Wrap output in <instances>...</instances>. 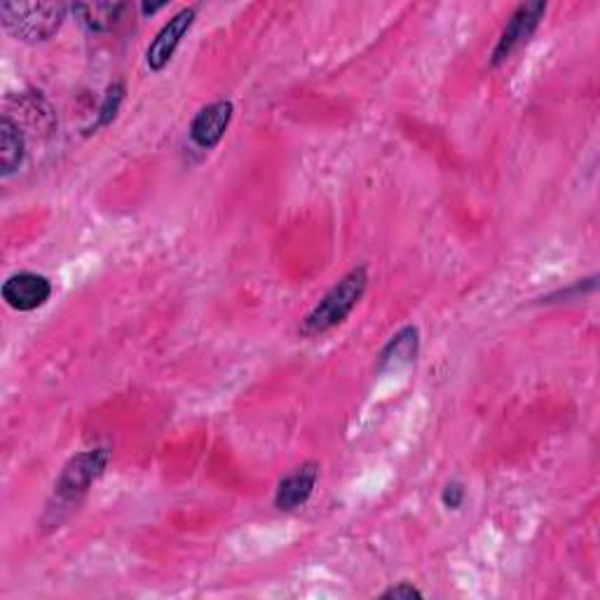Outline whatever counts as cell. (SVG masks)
<instances>
[{"mask_svg":"<svg viewBox=\"0 0 600 600\" xmlns=\"http://www.w3.org/2000/svg\"><path fill=\"white\" fill-rule=\"evenodd\" d=\"M26 153V141L20 125L10 115L0 117V174L5 178L20 170Z\"/></svg>","mask_w":600,"mask_h":600,"instance_id":"30bf717a","label":"cell"},{"mask_svg":"<svg viewBox=\"0 0 600 600\" xmlns=\"http://www.w3.org/2000/svg\"><path fill=\"white\" fill-rule=\"evenodd\" d=\"M123 99H125V85L123 83H113L109 89H107V95H103V101H101V107H99V115H97V125L95 129L99 127H109L120 107H123Z\"/></svg>","mask_w":600,"mask_h":600,"instance_id":"7c38bea8","label":"cell"},{"mask_svg":"<svg viewBox=\"0 0 600 600\" xmlns=\"http://www.w3.org/2000/svg\"><path fill=\"white\" fill-rule=\"evenodd\" d=\"M164 5H167V3H155V5L143 3V5H141V12H143V14H155V12H160Z\"/></svg>","mask_w":600,"mask_h":600,"instance_id":"9a60e30c","label":"cell"},{"mask_svg":"<svg viewBox=\"0 0 600 600\" xmlns=\"http://www.w3.org/2000/svg\"><path fill=\"white\" fill-rule=\"evenodd\" d=\"M111 462L109 448H92L78 453L66 462V467L59 474L54 484V502L48 507V516L54 514L52 523L57 525L71 509L80 504L95 482L103 476Z\"/></svg>","mask_w":600,"mask_h":600,"instance_id":"7a4b0ae2","label":"cell"},{"mask_svg":"<svg viewBox=\"0 0 600 600\" xmlns=\"http://www.w3.org/2000/svg\"><path fill=\"white\" fill-rule=\"evenodd\" d=\"M380 598H395V600H413V598H423V591L413 587L411 582H399L397 587H389L380 593Z\"/></svg>","mask_w":600,"mask_h":600,"instance_id":"5bb4252c","label":"cell"},{"mask_svg":"<svg viewBox=\"0 0 600 600\" xmlns=\"http://www.w3.org/2000/svg\"><path fill=\"white\" fill-rule=\"evenodd\" d=\"M64 3H5L0 5L5 32L22 42L50 40L66 20Z\"/></svg>","mask_w":600,"mask_h":600,"instance_id":"3957f363","label":"cell"},{"mask_svg":"<svg viewBox=\"0 0 600 600\" xmlns=\"http://www.w3.org/2000/svg\"><path fill=\"white\" fill-rule=\"evenodd\" d=\"M75 17L83 22L87 32L107 34L117 26L123 12L127 10L125 3H78L71 8Z\"/></svg>","mask_w":600,"mask_h":600,"instance_id":"8fae6325","label":"cell"},{"mask_svg":"<svg viewBox=\"0 0 600 600\" xmlns=\"http://www.w3.org/2000/svg\"><path fill=\"white\" fill-rule=\"evenodd\" d=\"M464 498H467V490H464V486L460 482H450L441 492V502L448 512H458Z\"/></svg>","mask_w":600,"mask_h":600,"instance_id":"4fadbf2b","label":"cell"},{"mask_svg":"<svg viewBox=\"0 0 600 600\" xmlns=\"http://www.w3.org/2000/svg\"><path fill=\"white\" fill-rule=\"evenodd\" d=\"M233 113H235V107L228 99L209 103V107H204L198 115L192 117L190 129H188L190 141L202 150L216 148L221 143V139L225 137V132H228V127H230Z\"/></svg>","mask_w":600,"mask_h":600,"instance_id":"52a82bcc","label":"cell"},{"mask_svg":"<svg viewBox=\"0 0 600 600\" xmlns=\"http://www.w3.org/2000/svg\"><path fill=\"white\" fill-rule=\"evenodd\" d=\"M5 305L17 312H34L48 303L52 296V282L38 273H17L3 282L0 289Z\"/></svg>","mask_w":600,"mask_h":600,"instance_id":"8992f818","label":"cell"},{"mask_svg":"<svg viewBox=\"0 0 600 600\" xmlns=\"http://www.w3.org/2000/svg\"><path fill=\"white\" fill-rule=\"evenodd\" d=\"M420 350V332L417 326H403L383 348L378 359V371H399L415 362Z\"/></svg>","mask_w":600,"mask_h":600,"instance_id":"9c48e42d","label":"cell"},{"mask_svg":"<svg viewBox=\"0 0 600 600\" xmlns=\"http://www.w3.org/2000/svg\"><path fill=\"white\" fill-rule=\"evenodd\" d=\"M545 12H547V3H523V5H518L512 17H509L498 45H495L490 64L500 66L518 48H523V45L528 42L533 38V34L537 32V26H539V22H542Z\"/></svg>","mask_w":600,"mask_h":600,"instance_id":"277c9868","label":"cell"},{"mask_svg":"<svg viewBox=\"0 0 600 600\" xmlns=\"http://www.w3.org/2000/svg\"><path fill=\"white\" fill-rule=\"evenodd\" d=\"M195 17H198V5H190V8L178 10L174 17L160 28L158 36L153 38V42H150L146 50V64L150 71L160 73L170 66L172 57L178 50V45L184 42L186 34L192 28Z\"/></svg>","mask_w":600,"mask_h":600,"instance_id":"5b68a950","label":"cell"},{"mask_svg":"<svg viewBox=\"0 0 600 600\" xmlns=\"http://www.w3.org/2000/svg\"><path fill=\"white\" fill-rule=\"evenodd\" d=\"M368 289V267L357 265L348 275L340 277L338 284L324 293V298L314 305L305 320L300 322L298 334L303 338H317L332 332V328L340 326L345 320L350 317L359 300L364 298Z\"/></svg>","mask_w":600,"mask_h":600,"instance_id":"6da1fadb","label":"cell"},{"mask_svg":"<svg viewBox=\"0 0 600 600\" xmlns=\"http://www.w3.org/2000/svg\"><path fill=\"white\" fill-rule=\"evenodd\" d=\"M320 478V464L317 462H305L300 464L296 472L284 476L277 492H275V507L279 512H296V509L303 507L314 492Z\"/></svg>","mask_w":600,"mask_h":600,"instance_id":"ba28073f","label":"cell"}]
</instances>
